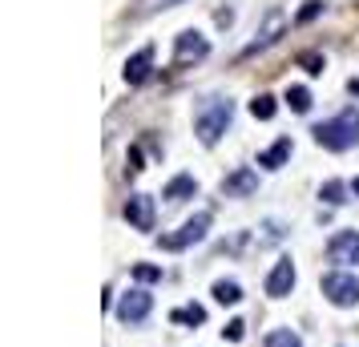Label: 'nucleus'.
I'll list each match as a JSON object with an SVG mask.
<instances>
[{"mask_svg":"<svg viewBox=\"0 0 359 347\" xmlns=\"http://www.w3.org/2000/svg\"><path fill=\"white\" fill-rule=\"evenodd\" d=\"M315 141H319L323 150H331V154H343V150L359 145V109L351 105V109H343L339 117L315 125Z\"/></svg>","mask_w":359,"mask_h":347,"instance_id":"nucleus-1","label":"nucleus"},{"mask_svg":"<svg viewBox=\"0 0 359 347\" xmlns=\"http://www.w3.org/2000/svg\"><path fill=\"white\" fill-rule=\"evenodd\" d=\"M230 117H234V105H230L226 97H206V101L198 105V114H194V134L202 138V145H214V141L226 134Z\"/></svg>","mask_w":359,"mask_h":347,"instance_id":"nucleus-2","label":"nucleus"},{"mask_svg":"<svg viewBox=\"0 0 359 347\" xmlns=\"http://www.w3.org/2000/svg\"><path fill=\"white\" fill-rule=\"evenodd\" d=\"M210 222H214V214H210V210H198V214L186 218V222H182L174 234H162V238H158V247H162V251H186V247H194V242H202V238H206Z\"/></svg>","mask_w":359,"mask_h":347,"instance_id":"nucleus-3","label":"nucleus"},{"mask_svg":"<svg viewBox=\"0 0 359 347\" xmlns=\"http://www.w3.org/2000/svg\"><path fill=\"white\" fill-rule=\"evenodd\" d=\"M323 295L335 303V307H356L359 303V278L356 275H343V271H331V275H323Z\"/></svg>","mask_w":359,"mask_h":347,"instance_id":"nucleus-4","label":"nucleus"},{"mask_svg":"<svg viewBox=\"0 0 359 347\" xmlns=\"http://www.w3.org/2000/svg\"><path fill=\"white\" fill-rule=\"evenodd\" d=\"M149 307H154L149 291L134 287V291H125V295H121V303H118V319H121V323H142L145 315H149Z\"/></svg>","mask_w":359,"mask_h":347,"instance_id":"nucleus-5","label":"nucleus"},{"mask_svg":"<svg viewBox=\"0 0 359 347\" xmlns=\"http://www.w3.org/2000/svg\"><path fill=\"white\" fill-rule=\"evenodd\" d=\"M327 255L331 263H343V267H359V231H339L331 234V242H327Z\"/></svg>","mask_w":359,"mask_h":347,"instance_id":"nucleus-6","label":"nucleus"},{"mask_svg":"<svg viewBox=\"0 0 359 347\" xmlns=\"http://www.w3.org/2000/svg\"><path fill=\"white\" fill-rule=\"evenodd\" d=\"M210 53L206 37L198 33H178V45H174V65H190V61H202Z\"/></svg>","mask_w":359,"mask_h":347,"instance_id":"nucleus-7","label":"nucleus"},{"mask_svg":"<svg viewBox=\"0 0 359 347\" xmlns=\"http://www.w3.org/2000/svg\"><path fill=\"white\" fill-rule=\"evenodd\" d=\"M125 218H129V226H138V231H154V198H149V194H129Z\"/></svg>","mask_w":359,"mask_h":347,"instance_id":"nucleus-8","label":"nucleus"},{"mask_svg":"<svg viewBox=\"0 0 359 347\" xmlns=\"http://www.w3.org/2000/svg\"><path fill=\"white\" fill-rule=\"evenodd\" d=\"M291 287H295V263H291V258H279L275 271L266 275V295H270V299H283V295H291Z\"/></svg>","mask_w":359,"mask_h":347,"instance_id":"nucleus-9","label":"nucleus"},{"mask_svg":"<svg viewBox=\"0 0 359 347\" xmlns=\"http://www.w3.org/2000/svg\"><path fill=\"white\" fill-rule=\"evenodd\" d=\"M255 190H259V174L246 170V166H239L234 174L222 178V194H226V198H246V194H255Z\"/></svg>","mask_w":359,"mask_h":347,"instance_id":"nucleus-10","label":"nucleus"},{"mask_svg":"<svg viewBox=\"0 0 359 347\" xmlns=\"http://www.w3.org/2000/svg\"><path fill=\"white\" fill-rule=\"evenodd\" d=\"M149 69H154V48L145 45L142 53H134L125 61V85H142L145 77H149Z\"/></svg>","mask_w":359,"mask_h":347,"instance_id":"nucleus-11","label":"nucleus"},{"mask_svg":"<svg viewBox=\"0 0 359 347\" xmlns=\"http://www.w3.org/2000/svg\"><path fill=\"white\" fill-rule=\"evenodd\" d=\"M194 190H198V182H194L190 174H178V178L162 190V198H166V202H186V198H194Z\"/></svg>","mask_w":359,"mask_h":347,"instance_id":"nucleus-12","label":"nucleus"},{"mask_svg":"<svg viewBox=\"0 0 359 347\" xmlns=\"http://www.w3.org/2000/svg\"><path fill=\"white\" fill-rule=\"evenodd\" d=\"M291 150H295V145H291V138H279L270 150H263V154H259V166H266V170H279V166L291 158Z\"/></svg>","mask_w":359,"mask_h":347,"instance_id":"nucleus-13","label":"nucleus"},{"mask_svg":"<svg viewBox=\"0 0 359 347\" xmlns=\"http://www.w3.org/2000/svg\"><path fill=\"white\" fill-rule=\"evenodd\" d=\"M279 28H283V12H270V17H266V28H263V37H259L255 45L246 48L242 57H250V53H259V48H266V45H270V41H275V37H279Z\"/></svg>","mask_w":359,"mask_h":347,"instance_id":"nucleus-14","label":"nucleus"},{"mask_svg":"<svg viewBox=\"0 0 359 347\" xmlns=\"http://www.w3.org/2000/svg\"><path fill=\"white\" fill-rule=\"evenodd\" d=\"M214 299L222 303V307H234V303L242 299V287L234 283V278H218L214 283Z\"/></svg>","mask_w":359,"mask_h":347,"instance_id":"nucleus-15","label":"nucleus"},{"mask_svg":"<svg viewBox=\"0 0 359 347\" xmlns=\"http://www.w3.org/2000/svg\"><path fill=\"white\" fill-rule=\"evenodd\" d=\"M287 105L295 109V114H311V89H307V85H291Z\"/></svg>","mask_w":359,"mask_h":347,"instance_id":"nucleus-16","label":"nucleus"},{"mask_svg":"<svg viewBox=\"0 0 359 347\" xmlns=\"http://www.w3.org/2000/svg\"><path fill=\"white\" fill-rule=\"evenodd\" d=\"M174 323H206V307H198V303H190V307H178L174 315H169Z\"/></svg>","mask_w":359,"mask_h":347,"instance_id":"nucleus-17","label":"nucleus"},{"mask_svg":"<svg viewBox=\"0 0 359 347\" xmlns=\"http://www.w3.org/2000/svg\"><path fill=\"white\" fill-rule=\"evenodd\" d=\"M250 114L259 117V121H270V117H275V97H270V93H259V97L250 101Z\"/></svg>","mask_w":359,"mask_h":347,"instance_id":"nucleus-18","label":"nucleus"},{"mask_svg":"<svg viewBox=\"0 0 359 347\" xmlns=\"http://www.w3.org/2000/svg\"><path fill=\"white\" fill-rule=\"evenodd\" d=\"M319 198H323V202H331V206H339V202H347V186H343V182H323Z\"/></svg>","mask_w":359,"mask_h":347,"instance_id":"nucleus-19","label":"nucleus"},{"mask_svg":"<svg viewBox=\"0 0 359 347\" xmlns=\"http://www.w3.org/2000/svg\"><path fill=\"white\" fill-rule=\"evenodd\" d=\"M266 347H303V339L283 327V331H270V335H266Z\"/></svg>","mask_w":359,"mask_h":347,"instance_id":"nucleus-20","label":"nucleus"},{"mask_svg":"<svg viewBox=\"0 0 359 347\" xmlns=\"http://www.w3.org/2000/svg\"><path fill=\"white\" fill-rule=\"evenodd\" d=\"M319 12H323V0H307V4L299 8V17H295V24H311L315 17H319Z\"/></svg>","mask_w":359,"mask_h":347,"instance_id":"nucleus-21","label":"nucleus"},{"mask_svg":"<svg viewBox=\"0 0 359 347\" xmlns=\"http://www.w3.org/2000/svg\"><path fill=\"white\" fill-rule=\"evenodd\" d=\"M134 278H138V283H158V278H162V267H149V263H138V267H134Z\"/></svg>","mask_w":359,"mask_h":347,"instance_id":"nucleus-22","label":"nucleus"},{"mask_svg":"<svg viewBox=\"0 0 359 347\" xmlns=\"http://www.w3.org/2000/svg\"><path fill=\"white\" fill-rule=\"evenodd\" d=\"M299 65L319 77V73H323V57H319V53H303V57H299Z\"/></svg>","mask_w":359,"mask_h":347,"instance_id":"nucleus-23","label":"nucleus"},{"mask_svg":"<svg viewBox=\"0 0 359 347\" xmlns=\"http://www.w3.org/2000/svg\"><path fill=\"white\" fill-rule=\"evenodd\" d=\"M222 335H226V339H230V344H239L242 335H246V323H242V319H230V323L222 327Z\"/></svg>","mask_w":359,"mask_h":347,"instance_id":"nucleus-24","label":"nucleus"},{"mask_svg":"<svg viewBox=\"0 0 359 347\" xmlns=\"http://www.w3.org/2000/svg\"><path fill=\"white\" fill-rule=\"evenodd\" d=\"M145 12H154V8H169V4H186V0H142Z\"/></svg>","mask_w":359,"mask_h":347,"instance_id":"nucleus-25","label":"nucleus"},{"mask_svg":"<svg viewBox=\"0 0 359 347\" xmlns=\"http://www.w3.org/2000/svg\"><path fill=\"white\" fill-rule=\"evenodd\" d=\"M142 170V150H129V174H138Z\"/></svg>","mask_w":359,"mask_h":347,"instance_id":"nucleus-26","label":"nucleus"},{"mask_svg":"<svg viewBox=\"0 0 359 347\" xmlns=\"http://www.w3.org/2000/svg\"><path fill=\"white\" fill-rule=\"evenodd\" d=\"M347 89H351V93H359V81H356V77H351V81H347Z\"/></svg>","mask_w":359,"mask_h":347,"instance_id":"nucleus-27","label":"nucleus"},{"mask_svg":"<svg viewBox=\"0 0 359 347\" xmlns=\"http://www.w3.org/2000/svg\"><path fill=\"white\" fill-rule=\"evenodd\" d=\"M351 194H356V198H359V178H356V182H351Z\"/></svg>","mask_w":359,"mask_h":347,"instance_id":"nucleus-28","label":"nucleus"}]
</instances>
